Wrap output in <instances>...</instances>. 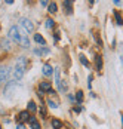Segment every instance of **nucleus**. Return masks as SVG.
Instances as JSON below:
<instances>
[{
  "label": "nucleus",
  "instance_id": "nucleus-23",
  "mask_svg": "<svg viewBox=\"0 0 123 129\" xmlns=\"http://www.w3.org/2000/svg\"><path fill=\"white\" fill-rule=\"evenodd\" d=\"M74 111H76V113H80V111H82V107H74Z\"/></svg>",
  "mask_w": 123,
  "mask_h": 129
},
{
  "label": "nucleus",
  "instance_id": "nucleus-10",
  "mask_svg": "<svg viewBox=\"0 0 123 129\" xmlns=\"http://www.w3.org/2000/svg\"><path fill=\"white\" fill-rule=\"evenodd\" d=\"M64 9L67 11V13H68V15L73 12V8H71V2H70V0H65V2H64Z\"/></svg>",
  "mask_w": 123,
  "mask_h": 129
},
{
  "label": "nucleus",
  "instance_id": "nucleus-13",
  "mask_svg": "<svg viewBox=\"0 0 123 129\" xmlns=\"http://www.w3.org/2000/svg\"><path fill=\"white\" fill-rule=\"evenodd\" d=\"M48 9H49V11H48L49 13H55L58 11V6H56V3H49V5H48Z\"/></svg>",
  "mask_w": 123,
  "mask_h": 129
},
{
  "label": "nucleus",
  "instance_id": "nucleus-28",
  "mask_svg": "<svg viewBox=\"0 0 123 129\" xmlns=\"http://www.w3.org/2000/svg\"><path fill=\"white\" fill-rule=\"evenodd\" d=\"M89 3H90V5H92V3H94V0H89Z\"/></svg>",
  "mask_w": 123,
  "mask_h": 129
},
{
  "label": "nucleus",
  "instance_id": "nucleus-9",
  "mask_svg": "<svg viewBox=\"0 0 123 129\" xmlns=\"http://www.w3.org/2000/svg\"><path fill=\"white\" fill-rule=\"evenodd\" d=\"M95 68L98 70V71H101V68H102V58L101 56H95Z\"/></svg>",
  "mask_w": 123,
  "mask_h": 129
},
{
  "label": "nucleus",
  "instance_id": "nucleus-20",
  "mask_svg": "<svg viewBox=\"0 0 123 129\" xmlns=\"http://www.w3.org/2000/svg\"><path fill=\"white\" fill-rule=\"evenodd\" d=\"M48 104H49L52 108H58V104L55 103V101H52V100H49V101H48Z\"/></svg>",
  "mask_w": 123,
  "mask_h": 129
},
{
  "label": "nucleus",
  "instance_id": "nucleus-11",
  "mask_svg": "<svg viewBox=\"0 0 123 129\" xmlns=\"http://www.w3.org/2000/svg\"><path fill=\"white\" fill-rule=\"evenodd\" d=\"M49 49H48V48H40V49H36V51H34V53H36V55H48V53H49Z\"/></svg>",
  "mask_w": 123,
  "mask_h": 129
},
{
  "label": "nucleus",
  "instance_id": "nucleus-24",
  "mask_svg": "<svg viewBox=\"0 0 123 129\" xmlns=\"http://www.w3.org/2000/svg\"><path fill=\"white\" fill-rule=\"evenodd\" d=\"M40 5H42V6H46V5H48V0H40Z\"/></svg>",
  "mask_w": 123,
  "mask_h": 129
},
{
  "label": "nucleus",
  "instance_id": "nucleus-15",
  "mask_svg": "<svg viewBox=\"0 0 123 129\" xmlns=\"http://www.w3.org/2000/svg\"><path fill=\"white\" fill-rule=\"evenodd\" d=\"M28 110H30L31 113H34V111L37 110V107H36V103H34V101H30V103H28Z\"/></svg>",
  "mask_w": 123,
  "mask_h": 129
},
{
  "label": "nucleus",
  "instance_id": "nucleus-3",
  "mask_svg": "<svg viewBox=\"0 0 123 129\" xmlns=\"http://www.w3.org/2000/svg\"><path fill=\"white\" fill-rule=\"evenodd\" d=\"M21 25H22V28H24L27 33H31V31L34 30V25H33V22H31L28 18H22V19H21Z\"/></svg>",
  "mask_w": 123,
  "mask_h": 129
},
{
  "label": "nucleus",
  "instance_id": "nucleus-6",
  "mask_svg": "<svg viewBox=\"0 0 123 129\" xmlns=\"http://www.w3.org/2000/svg\"><path fill=\"white\" fill-rule=\"evenodd\" d=\"M28 122L31 123V129H40V125H39V122L36 120V117L30 116L28 117Z\"/></svg>",
  "mask_w": 123,
  "mask_h": 129
},
{
  "label": "nucleus",
  "instance_id": "nucleus-22",
  "mask_svg": "<svg viewBox=\"0 0 123 129\" xmlns=\"http://www.w3.org/2000/svg\"><path fill=\"white\" fill-rule=\"evenodd\" d=\"M87 86H89V88L92 86V76H89V79H87Z\"/></svg>",
  "mask_w": 123,
  "mask_h": 129
},
{
  "label": "nucleus",
  "instance_id": "nucleus-8",
  "mask_svg": "<svg viewBox=\"0 0 123 129\" xmlns=\"http://www.w3.org/2000/svg\"><path fill=\"white\" fill-rule=\"evenodd\" d=\"M42 70H43V74H45V76H50V74L53 73V70H52V67H50L49 64H45Z\"/></svg>",
  "mask_w": 123,
  "mask_h": 129
},
{
  "label": "nucleus",
  "instance_id": "nucleus-2",
  "mask_svg": "<svg viewBox=\"0 0 123 129\" xmlns=\"http://www.w3.org/2000/svg\"><path fill=\"white\" fill-rule=\"evenodd\" d=\"M9 37H11L13 42L19 43V40H21V33H19V28L16 25L11 27V30H9Z\"/></svg>",
  "mask_w": 123,
  "mask_h": 129
},
{
  "label": "nucleus",
  "instance_id": "nucleus-19",
  "mask_svg": "<svg viewBox=\"0 0 123 129\" xmlns=\"http://www.w3.org/2000/svg\"><path fill=\"white\" fill-rule=\"evenodd\" d=\"M80 61H82V64L85 65V67H89V61L86 59V56H83V55H80Z\"/></svg>",
  "mask_w": 123,
  "mask_h": 129
},
{
  "label": "nucleus",
  "instance_id": "nucleus-29",
  "mask_svg": "<svg viewBox=\"0 0 123 129\" xmlns=\"http://www.w3.org/2000/svg\"><path fill=\"white\" fill-rule=\"evenodd\" d=\"M0 129H2V125H0Z\"/></svg>",
  "mask_w": 123,
  "mask_h": 129
},
{
  "label": "nucleus",
  "instance_id": "nucleus-5",
  "mask_svg": "<svg viewBox=\"0 0 123 129\" xmlns=\"http://www.w3.org/2000/svg\"><path fill=\"white\" fill-rule=\"evenodd\" d=\"M40 90L43 92V90H46V92H50L52 90V86H50L49 82H42L40 83Z\"/></svg>",
  "mask_w": 123,
  "mask_h": 129
},
{
  "label": "nucleus",
  "instance_id": "nucleus-27",
  "mask_svg": "<svg viewBox=\"0 0 123 129\" xmlns=\"http://www.w3.org/2000/svg\"><path fill=\"white\" fill-rule=\"evenodd\" d=\"M6 3H9V5H11V3H13V0H6Z\"/></svg>",
  "mask_w": 123,
  "mask_h": 129
},
{
  "label": "nucleus",
  "instance_id": "nucleus-7",
  "mask_svg": "<svg viewBox=\"0 0 123 129\" xmlns=\"http://www.w3.org/2000/svg\"><path fill=\"white\" fill-rule=\"evenodd\" d=\"M28 117H30V113H28V111H21L19 116H18V120L22 123V122H27V120H28Z\"/></svg>",
  "mask_w": 123,
  "mask_h": 129
},
{
  "label": "nucleus",
  "instance_id": "nucleus-21",
  "mask_svg": "<svg viewBox=\"0 0 123 129\" xmlns=\"http://www.w3.org/2000/svg\"><path fill=\"white\" fill-rule=\"evenodd\" d=\"M40 114H42L43 117H46V108H45V107H42V108H40Z\"/></svg>",
  "mask_w": 123,
  "mask_h": 129
},
{
  "label": "nucleus",
  "instance_id": "nucleus-17",
  "mask_svg": "<svg viewBox=\"0 0 123 129\" xmlns=\"http://www.w3.org/2000/svg\"><path fill=\"white\" fill-rule=\"evenodd\" d=\"M76 100H77L79 103L83 101V92H82V90H77V93H76Z\"/></svg>",
  "mask_w": 123,
  "mask_h": 129
},
{
  "label": "nucleus",
  "instance_id": "nucleus-25",
  "mask_svg": "<svg viewBox=\"0 0 123 129\" xmlns=\"http://www.w3.org/2000/svg\"><path fill=\"white\" fill-rule=\"evenodd\" d=\"M16 129H25V126L22 123H19V125H16Z\"/></svg>",
  "mask_w": 123,
  "mask_h": 129
},
{
  "label": "nucleus",
  "instance_id": "nucleus-14",
  "mask_svg": "<svg viewBox=\"0 0 123 129\" xmlns=\"http://www.w3.org/2000/svg\"><path fill=\"white\" fill-rule=\"evenodd\" d=\"M34 40H36L37 43H40V45H45L46 42L43 39V36H40V34H34Z\"/></svg>",
  "mask_w": 123,
  "mask_h": 129
},
{
  "label": "nucleus",
  "instance_id": "nucleus-18",
  "mask_svg": "<svg viewBox=\"0 0 123 129\" xmlns=\"http://www.w3.org/2000/svg\"><path fill=\"white\" fill-rule=\"evenodd\" d=\"M53 27H55V22H53V21H52V19H46V28H49V30H52V28H53Z\"/></svg>",
  "mask_w": 123,
  "mask_h": 129
},
{
  "label": "nucleus",
  "instance_id": "nucleus-4",
  "mask_svg": "<svg viewBox=\"0 0 123 129\" xmlns=\"http://www.w3.org/2000/svg\"><path fill=\"white\" fill-rule=\"evenodd\" d=\"M9 68H5V67H0V82H3V80H6V79L9 77Z\"/></svg>",
  "mask_w": 123,
  "mask_h": 129
},
{
  "label": "nucleus",
  "instance_id": "nucleus-26",
  "mask_svg": "<svg viewBox=\"0 0 123 129\" xmlns=\"http://www.w3.org/2000/svg\"><path fill=\"white\" fill-rule=\"evenodd\" d=\"M114 3H116V5H120V0H114Z\"/></svg>",
  "mask_w": 123,
  "mask_h": 129
},
{
  "label": "nucleus",
  "instance_id": "nucleus-12",
  "mask_svg": "<svg viewBox=\"0 0 123 129\" xmlns=\"http://www.w3.org/2000/svg\"><path fill=\"white\" fill-rule=\"evenodd\" d=\"M52 126H53V129H61L62 128V122L58 120V119H53V120H52Z\"/></svg>",
  "mask_w": 123,
  "mask_h": 129
},
{
  "label": "nucleus",
  "instance_id": "nucleus-1",
  "mask_svg": "<svg viewBox=\"0 0 123 129\" xmlns=\"http://www.w3.org/2000/svg\"><path fill=\"white\" fill-rule=\"evenodd\" d=\"M25 68H27V59H25L24 56H21L19 59H18V62L15 65V71H13V76L16 80H19V79H22L25 73Z\"/></svg>",
  "mask_w": 123,
  "mask_h": 129
},
{
  "label": "nucleus",
  "instance_id": "nucleus-16",
  "mask_svg": "<svg viewBox=\"0 0 123 129\" xmlns=\"http://www.w3.org/2000/svg\"><path fill=\"white\" fill-rule=\"evenodd\" d=\"M114 16H116V21H117V24H119V25H122L123 21H122V16H120V12H117V11H116V12H114Z\"/></svg>",
  "mask_w": 123,
  "mask_h": 129
}]
</instances>
